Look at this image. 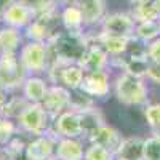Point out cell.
Returning a JSON list of instances; mask_svg holds the SVG:
<instances>
[{
	"mask_svg": "<svg viewBox=\"0 0 160 160\" xmlns=\"http://www.w3.org/2000/svg\"><path fill=\"white\" fill-rule=\"evenodd\" d=\"M152 135H157V136H160V127H158V128H155V130H152Z\"/></svg>",
	"mask_w": 160,
	"mask_h": 160,
	"instance_id": "38",
	"label": "cell"
},
{
	"mask_svg": "<svg viewBox=\"0 0 160 160\" xmlns=\"http://www.w3.org/2000/svg\"><path fill=\"white\" fill-rule=\"evenodd\" d=\"M157 24H158V29H160V18L157 19Z\"/></svg>",
	"mask_w": 160,
	"mask_h": 160,
	"instance_id": "39",
	"label": "cell"
},
{
	"mask_svg": "<svg viewBox=\"0 0 160 160\" xmlns=\"http://www.w3.org/2000/svg\"><path fill=\"white\" fill-rule=\"evenodd\" d=\"M83 160H114V154L98 142H90L85 148Z\"/></svg>",
	"mask_w": 160,
	"mask_h": 160,
	"instance_id": "26",
	"label": "cell"
},
{
	"mask_svg": "<svg viewBox=\"0 0 160 160\" xmlns=\"http://www.w3.org/2000/svg\"><path fill=\"white\" fill-rule=\"evenodd\" d=\"M135 37L142 40V42L149 43L157 37H160V29L157 21H142L136 22V29H135Z\"/></svg>",
	"mask_w": 160,
	"mask_h": 160,
	"instance_id": "23",
	"label": "cell"
},
{
	"mask_svg": "<svg viewBox=\"0 0 160 160\" xmlns=\"http://www.w3.org/2000/svg\"><path fill=\"white\" fill-rule=\"evenodd\" d=\"M61 24L64 29L68 31H74V32H82L83 31V16L80 8L72 2L64 5V8L61 10Z\"/></svg>",
	"mask_w": 160,
	"mask_h": 160,
	"instance_id": "19",
	"label": "cell"
},
{
	"mask_svg": "<svg viewBox=\"0 0 160 160\" xmlns=\"http://www.w3.org/2000/svg\"><path fill=\"white\" fill-rule=\"evenodd\" d=\"M61 24V10L59 7L51 8L48 11H43L37 15L31 24L26 28V37L31 42H43L48 43L55 37V34L59 31Z\"/></svg>",
	"mask_w": 160,
	"mask_h": 160,
	"instance_id": "3",
	"label": "cell"
},
{
	"mask_svg": "<svg viewBox=\"0 0 160 160\" xmlns=\"http://www.w3.org/2000/svg\"><path fill=\"white\" fill-rule=\"evenodd\" d=\"M85 139L88 142H98V144L104 146L106 149H109L112 154H115L120 142H122V139H123V136L120 135V131L115 130L114 127L104 123L102 127H99L96 131H93L91 135L87 136Z\"/></svg>",
	"mask_w": 160,
	"mask_h": 160,
	"instance_id": "15",
	"label": "cell"
},
{
	"mask_svg": "<svg viewBox=\"0 0 160 160\" xmlns=\"http://www.w3.org/2000/svg\"><path fill=\"white\" fill-rule=\"evenodd\" d=\"M18 56L24 69L29 74H40L48 71L50 66L48 45L43 42H31L29 40L26 45L21 47Z\"/></svg>",
	"mask_w": 160,
	"mask_h": 160,
	"instance_id": "6",
	"label": "cell"
},
{
	"mask_svg": "<svg viewBox=\"0 0 160 160\" xmlns=\"http://www.w3.org/2000/svg\"><path fill=\"white\" fill-rule=\"evenodd\" d=\"M51 123H53V118L45 111L42 102H29L28 108L18 117L19 128L34 136H40L48 133L51 130Z\"/></svg>",
	"mask_w": 160,
	"mask_h": 160,
	"instance_id": "5",
	"label": "cell"
},
{
	"mask_svg": "<svg viewBox=\"0 0 160 160\" xmlns=\"http://www.w3.org/2000/svg\"><path fill=\"white\" fill-rule=\"evenodd\" d=\"M19 2H22L26 7H29L34 11L35 16L40 15V13H43V11H48L51 8L59 7L58 0H19Z\"/></svg>",
	"mask_w": 160,
	"mask_h": 160,
	"instance_id": "29",
	"label": "cell"
},
{
	"mask_svg": "<svg viewBox=\"0 0 160 160\" xmlns=\"http://www.w3.org/2000/svg\"><path fill=\"white\" fill-rule=\"evenodd\" d=\"M151 2H154V0H130L131 5H135V3H151Z\"/></svg>",
	"mask_w": 160,
	"mask_h": 160,
	"instance_id": "35",
	"label": "cell"
},
{
	"mask_svg": "<svg viewBox=\"0 0 160 160\" xmlns=\"http://www.w3.org/2000/svg\"><path fill=\"white\" fill-rule=\"evenodd\" d=\"M148 78H151L152 82L160 85V62H151V68L148 72Z\"/></svg>",
	"mask_w": 160,
	"mask_h": 160,
	"instance_id": "32",
	"label": "cell"
},
{
	"mask_svg": "<svg viewBox=\"0 0 160 160\" xmlns=\"http://www.w3.org/2000/svg\"><path fill=\"white\" fill-rule=\"evenodd\" d=\"M80 68L85 72H93V71H102L108 68L109 64V55L104 51V48L96 43L93 38H90L88 35V47L85 50V53L82 55V58L77 62Z\"/></svg>",
	"mask_w": 160,
	"mask_h": 160,
	"instance_id": "11",
	"label": "cell"
},
{
	"mask_svg": "<svg viewBox=\"0 0 160 160\" xmlns=\"http://www.w3.org/2000/svg\"><path fill=\"white\" fill-rule=\"evenodd\" d=\"M11 2H15V0H0V21H2V16H3V13L5 10L10 7Z\"/></svg>",
	"mask_w": 160,
	"mask_h": 160,
	"instance_id": "33",
	"label": "cell"
},
{
	"mask_svg": "<svg viewBox=\"0 0 160 160\" xmlns=\"http://www.w3.org/2000/svg\"><path fill=\"white\" fill-rule=\"evenodd\" d=\"M101 29L108 34L114 35H123L133 37L136 29V21L130 13L125 11H115V13H106V16L101 22Z\"/></svg>",
	"mask_w": 160,
	"mask_h": 160,
	"instance_id": "8",
	"label": "cell"
},
{
	"mask_svg": "<svg viewBox=\"0 0 160 160\" xmlns=\"http://www.w3.org/2000/svg\"><path fill=\"white\" fill-rule=\"evenodd\" d=\"M28 74L29 72L19 61L18 51L0 53V88L2 90L11 91L22 87Z\"/></svg>",
	"mask_w": 160,
	"mask_h": 160,
	"instance_id": "4",
	"label": "cell"
},
{
	"mask_svg": "<svg viewBox=\"0 0 160 160\" xmlns=\"http://www.w3.org/2000/svg\"><path fill=\"white\" fill-rule=\"evenodd\" d=\"M69 104H71V90H68L59 83H53L51 87H48L47 96L42 101V106L51 115V118H55L61 112L68 111Z\"/></svg>",
	"mask_w": 160,
	"mask_h": 160,
	"instance_id": "10",
	"label": "cell"
},
{
	"mask_svg": "<svg viewBox=\"0 0 160 160\" xmlns=\"http://www.w3.org/2000/svg\"><path fill=\"white\" fill-rule=\"evenodd\" d=\"M7 99H8V98L5 96V90L0 88V114H2V109H3V106H5Z\"/></svg>",
	"mask_w": 160,
	"mask_h": 160,
	"instance_id": "34",
	"label": "cell"
},
{
	"mask_svg": "<svg viewBox=\"0 0 160 160\" xmlns=\"http://www.w3.org/2000/svg\"><path fill=\"white\" fill-rule=\"evenodd\" d=\"M78 117H80V123H82L83 138L90 136L93 131H96L99 127H102L106 123L102 112L98 108H95V106L90 108V109H85L82 112H78Z\"/></svg>",
	"mask_w": 160,
	"mask_h": 160,
	"instance_id": "20",
	"label": "cell"
},
{
	"mask_svg": "<svg viewBox=\"0 0 160 160\" xmlns=\"http://www.w3.org/2000/svg\"><path fill=\"white\" fill-rule=\"evenodd\" d=\"M95 106V98L90 96L88 93H85L82 88H75L71 90V104L69 109L75 111V112H82L85 109H90Z\"/></svg>",
	"mask_w": 160,
	"mask_h": 160,
	"instance_id": "22",
	"label": "cell"
},
{
	"mask_svg": "<svg viewBox=\"0 0 160 160\" xmlns=\"http://www.w3.org/2000/svg\"><path fill=\"white\" fill-rule=\"evenodd\" d=\"M28 104H29V101H28L26 96H21V98L19 96H13V98L7 99L3 109H2V115L7 117V118H11V120L13 118L18 120L21 112L28 108Z\"/></svg>",
	"mask_w": 160,
	"mask_h": 160,
	"instance_id": "24",
	"label": "cell"
},
{
	"mask_svg": "<svg viewBox=\"0 0 160 160\" xmlns=\"http://www.w3.org/2000/svg\"><path fill=\"white\" fill-rule=\"evenodd\" d=\"M148 56L151 62H160V37L148 43Z\"/></svg>",
	"mask_w": 160,
	"mask_h": 160,
	"instance_id": "31",
	"label": "cell"
},
{
	"mask_svg": "<svg viewBox=\"0 0 160 160\" xmlns=\"http://www.w3.org/2000/svg\"><path fill=\"white\" fill-rule=\"evenodd\" d=\"M34 18H35V15L29 7H26L22 2H19V0H15V2H11L10 7L5 10L2 21L7 26H11V28L26 29Z\"/></svg>",
	"mask_w": 160,
	"mask_h": 160,
	"instance_id": "13",
	"label": "cell"
},
{
	"mask_svg": "<svg viewBox=\"0 0 160 160\" xmlns=\"http://www.w3.org/2000/svg\"><path fill=\"white\" fill-rule=\"evenodd\" d=\"M114 91L117 99L125 106H146L149 102V90L142 78L127 72H122L117 77Z\"/></svg>",
	"mask_w": 160,
	"mask_h": 160,
	"instance_id": "2",
	"label": "cell"
},
{
	"mask_svg": "<svg viewBox=\"0 0 160 160\" xmlns=\"http://www.w3.org/2000/svg\"><path fill=\"white\" fill-rule=\"evenodd\" d=\"M22 43V35L19 29L11 28V26H3L0 28V53H8V51H18Z\"/></svg>",
	"mask_w": 160,
	"mask_h": 160,
	"instance_id": "21",
	"label": "cell"
},
{
	"mask_svg": "<svg viewBox=\"0 0 160 160\" xmlns=\"http://www.w3.org/2000/svg\"><path fill=\"white\" fill-rule=\"evenodd\" d=\"M144 120L151 130L160 127V102H148L144 106Z\"/></svg>",
	"mask_w": 160,
	"mask_h": 160,
	"instance_id": "28",
	"label": "cell"
},
{
	"mask_svg": "<svg viewBox=\"0 0 160 160\" xmlns=\"http://www.w3.org/2000/svg\"><path fill=\"white\" fill-rule=\"evenodd\" d=\"M51 131L56 133L59 138H82V123H80L78 112L68 109L61 112L58 117L53 118L51 123Z\"/></svg>",
	"mask_w": 160,
	"mask_h": 160,
	"instance_id": "9",
	"label": "cell"
},
{
	"mask_svg": "<svg viewBox=\"0 0 160 160\" xmlns=\"http://www.w3.org/2000/svg\"><path fill=\"white\" fill-rule=\"evenodd\" d=\"M22 91H24V96L28 98L29 102H42L47 96L48 85L42 77L28 75V78L22 83Z\"/></svg>",
	"mask_w": 160,
	"mask_h": 160,
	"instance_id": "18",
	"label": "cell"
},
{
	"mask_svg": "<svg viewBox=\"0 0 160 160\" xmlns=\"http://www.w3.org/2000/svg\"><path fill=\"white\" fill-rule=\"evenodd\" d=\"M16 130H18V127L15 125V122H13L11 118L2 117V120H0V146H5L13 136H15Z\"/></svg>",
	"mask_w": 160,
	"mask_h": 160,
	"instance_id": "30",
	"label": "cell"
},
{
	"mask_svg": "<svg viewBox=\"0 0 160 160\" xmlns=\"http://www.w3.org/2000/svg\"><path fill=\"white\" fill-rule=\"evenodd\" d=\"M59 136L51 130L45 135L35 136L32 141L26 144V157L28 160H48L55 157L56 142Z\"/></svg>",
	"mask_w": 160,
	"mask_h": 160,
	"instance_id": "7",
	"label": "cell"
},
{
	"mask_svg": "<svg viewBox=\"0 0 160 160\" xmlns=\"http://www.w3.org/2000/svg\"><path fill=\"white\" fill-rule=\"evenodd\" d=\"M142 160H160V136L152 135L149 138H144Z\"/></svg>",
	"mask_w": 160,
	"mask_h": 160,
	"instance_id": "27",
	"label": "cell"
},
{
	"mask_svg": "<svg viewBox=\"0 0 160 160\" xmlns=\"http://www.w3.org/2000/svg\"><path fill=\"white\" fill-rule=\"evenodd\" d=\"M74 3L80 8L85 26L101 24L106 16L104 0H74Z\"/></svg>",
	"mask_w": 160,
	"mask_h": 160,
	"instance_id": "17",
	"label": "cell"
},
{
	"mask_svg": "<svg viewBox=\"0 0 160 160\" xmlns=\"http://www.w3.org/2000/svg\"><path fill=\"white\" fill-rule=\"evenodd\" d=\"M48 160H56V158H55V157H53V158H48Z\"/></svg>",
	"mask_w": 160,
	"mask_h": 160,
	"instance_id": "40",
	"label": "cell"
},
{
	"mask_svg": "<svg viewBox=\"0 0 160 160\" xmlns=\"http://www.w3.org/2000/svg\"><path fill=\"white\" fill-rule=\"evenodd\" d=\"M130 15L135 18L136 22H142V21H157L160 16L155 11L152 2L151 3H135L131 5V11Z\"/></svg>",
	"mask_w": 160,
	"mask_h": 160,
	"instance_id": "25",
	"label": "cell"
},
{
	"mask_svg": "<svg viewBox=\"0 0 160 160\" xmlns=\"http://www.w3.org/2000/svg\"><path fill=\"white\" fill-rule=\"evenodd\" d=\"M85 148L80 138H59L56 142V160H83Z\"/></svg>",
	"mask_w": 160,
	"mask_h": 160,
	"instance_id": "16",
	"label": "cell"
},
{
	"mask_svg": "<svg viewBox=\"0 0 160 160\" xmlns=\"http://www.w3.org/2000/svg\"><path fill=\"white\" fill-rule=\"evenodd\" d=\"M48 45L50 66L53 64H77L88 47V35L68 29H59ZM48 66V68H50Z\"/></svg>",
	"mask_w": 160,
	"mask_h": 160,
	"instance_id": "1",
	"label": "cell"
},
{
	"mask_svg": "<svg viewBox=\"0 0 160 160\" xmlns=\"http://www.w3.org/2000/svg\"><path fill=\"white\" fill-rule=\"evenodd\" d=\"M90 38H93L96 43H99L104 48V51L112 58L123 56L128 51V47H130V42H131V37L114 35V34H108L104 31H101L96 35H91Z\"/></svg>",
	"mask_w": 160,
	"mask_h": 160,
	"instance_id": "14",
	"label": "cell"
},
{
	"mask_svg": "<svg viewBox=\"0 0 160 160\" xmlns=\"http://www.w3.org/2000/svg\"><path fill=\"white\" fill-rule=\"evenodd\" d=\"M2 117H3V115H2V114H0V120H2Z\"/></svg>",
	"mask_w": 160,
	"mask_h": 160,
	"instance_id": "41",
	"label": "cell"
},
{
	"mask_svg": "<svg viewBox=\"0 0 160 160\" xmlns=\"http://www.w3.org/2000/svg\"><path fill=\"white\" fill-rule=\"evenodd\" d=\"M74 0H58V3L59 5H68V3H72Z\"/></svg>",
	"mask_w": 160,
	"mask_h": 160,
	"instance_id": "37",
	"label": "cell"
},
{
	"mask_svg": "<svg viewBox=\"0 0 160 160\" xmlns=\"http://www.w3.org/2000/svg\"><path fill=\"white\" fill-rule=\"evenodd\" d=\"M152 5H154L155 11L158 13V16H160V0H154V2H152Z\"/></svg>",
	"mask_w": 160,
	"mask_h": 160,
	"instance_id": "36",
	"label": "cell"
},
{
	"mask_svg": "<svg viewBox=\"0 0 160 160\" xmlns=\"http://www.w3.org/2000/svg\"><path fill=\"white\" fill-rule=\"evenodd\" d=\"M85 93H88L93 98H106L111 93V83H109V72L102 71H93V72H85L82 85H80Z\"/></svg>",
	"mask_w": 160,
	"mask_h": 160,
	"instance_id": "12",
	"label": "cell"
}]
</instances>
